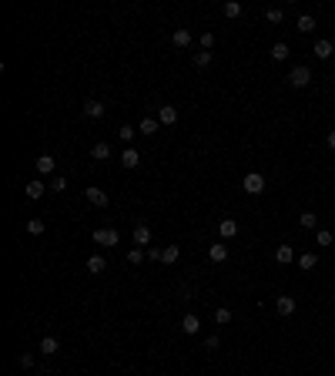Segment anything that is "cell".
Here are the masks:
<instances>
[{"label": "cell", "instance_id": "cell-20", "mask_svg": "<svg viewBox=\"0 0 335 376\" xmlns=\"http://www.w3.org/2000/svg\"><path fill=\"white\" fill-rule=\"evenodd\" d=\"M158 124H161V121H154L151 114H148V118H141V124H137V131H141V135H154V131H158Z\"/></svg>", "mask_w": 335, "mask_h": 376}, {"label": "cell", "instance_id": "cell-3", "mask_svg": "<svg viewBox=\"0 0 335 376\" xmlns=\"http://www.w3.org/2000/svg\"><path fill=\"white\" fill-rule=\"evenodd\" d=\"M91 239H94L97 245L111 248V245H118V242H121V235H118V229H94V235H91Z\"/></svg>", "mask_w": 335, "mask_h": 376}, {"label": "cell", "instance_id": "cell-12", "mask_svg": "<svg viewBox=\"0 0 335 376\" xmlns=\"http://www.w3.org/2000/svg\"><path fill=\"white\" fill-rule=\"evenodd\" d=\"M332 40L328 37H322V40H315V57H319V61H328V57H332Z\"/></svg>", "mask_w": 335, "mask_h": 376}, {"label": "cell", "instance_id": "cell-10", "mask_svg": "<svg viewBox=\"0 0 335 376\" xmlns=\"http://www.w3.org/2000/svg\"><path fill=\"white\" fill-rule=\"evenodd\" d=\"M171 40H175V47H191V44H194L191 31H184V27H178V31L171 34Z\"/></svg>", "mask_w": 335, "mask_h": 376}, {"label": "cell", "instance_id": "cell-31", "mask_svg": "<svg viewBox=\"0 0 335 376\" xmlns=\"http://www.w3.org/2000/svg\"><path fill=\"white\" fill-rule=\"evenodd\" d=\"M298 225H302V229H315V212H302V215H298Z\"/></svg>", "mask_w": 335, "mask_h": 376}, {"label": "cell", "instance_id": "cell-5", "mask_svg": "<svg viewBox=\"0 0 335 376\" xmlns=\"http://www.w3.org/2000/svg\"><path fill=\"white\" fill-rule=\"evenodd\" d=\"M275 309H278V316H295L298 303L292 296H278V299H275Z\"/></svg>", "mask_w": 335, "mask_h": 376}, {"label": "cell", "instance_id": "cell-17", "mask_svg": "<svg viewBox=\"0 0 335 376\" xmlns=\"http://www.w3.org/2000/svg\"><path fill=\"white\" fill-rule=\"evenodd\" d=\"M34 165H37V171H40V175H50V171L57 168V161L50 158V155H40V158L34 161Z\"/></svg>", "mask_w": 335, "mask_h": 376}, {"label": "cell", "instance_id": "cell-36", "mask_svg": "<svg viewBox=\"0 0 335 376\" xmlns=\"http://www.w3.org/2000/svg\"><path fill=\"white\" fill-rule=\"evenodd\" d=\"M118 135H121V138H124V141H131V138H134V135H137V131H134V128H131V124H121V131H118Z\"/></svg>", "mask_w": 335, "mask_h": 376}, {"label": "cell", "instance_id": "cell-13", "mask_svg": "<svg viewBox=\"0 0 335 376\" xmlns=\"http://www.w3.org/2000/svg\"><path fill=\"white\" fill-rule=\"evenodd\" d=\"M218 232H221V239H232V235H238V222H235V218H221V222H218Z\"/></svg>", "mask_w": 335, "mask_h": 376}, {"label": "cell", "instance_id": "cell-4", "mask_svg": "<svg viewBox=\"0 0 335 376\" xmlns=\"http://www.w3.org/2000/svg\"><path fill=\"white\" fill-rule=\"evenodd\" d=\"M131 242H134V248H144L148 242H151V229H148V225H134V232H131Z\"/></svg>", "mask_w": 335, "mask_h": 376}, {"label": "cell", "instance_id": "cell-29", "mask_svg": "<svg viewBox=\"0 0 335 376\" xmlns=\"http://www.w3.org/2000/svg\"><path fill=\"white\" fill-rule=\"evenodd\" d=\"M50 192H54V195L67 192V178H64V175H54V182H50Z\"/></svg>", "mask_w": 335, "mask_h": 376}, {"label": "cell", "instance_id": "cell-22", "mask_svg": "<svg viewBox=\"0 0 335 376\" xmlns=\"http://www.w3.org/2000/svg\"><path fill=\"white\" fill-rule=\"evenodd\" d=\"M285 57H288V44H285V40L271 44V61H285Z\"/></svg>", "mask_w": 335, "mask_h": 376}, {"label": "cell", "instance_id": "cell-1", "mask_svg": "<svg viewBox=\"0 0 335 376\" xmlns=\"http://www.w3.org/2000/svg\"><path fill=\"white\" fill-rule=\"evenodd\" d=\"M288 84H292V88H309V84H312V71L305 64L292 67V71H288Z\"/></svg>", "mask_w": 335, "mask_h": 376}, {"label": "cell", "instance_id": "cell-14", "mask_svg": "<svg viewBox=\"0 0 335 376\" xmlns=\"http://www.w3.org/2000/svg\"><path fill=\"white\" fill-rule=\"evenodd\" d=\"M24 192H27V198H40V195L50 192V188H47L44 182H37V178H34V182H27V185H24Z\"/></svg>", "mask_w": 335, "mask_h": 376}, {"label": "cell", "instance_id": "cell-9", "mask_svg": "<svg viewBox=\"0 0 335 376\" xmlns=\"http://www.w3.org/2000/svg\"><path fill=\"white\" fill-rule=\"evenodd\" d=\"M84 198H88L91 205H97V208L107 205V192H101V188H84Z\"/></svg>", "mask_w": 335, "mask_h": 376}, {"label": "cell", "instance_id": "cell-19", "mask_svg": "<svg viewBox=\"0 0 335 376\" xmlns=\"http://www.w3.org/2000/svg\"><path fill=\"white\" fill-rule=\"evenodd\" d=\"M57 349H61V343H57V336H44V339H40V353H47V356H54Z\"/></svg>", "mask_w": 335, "mask_h": 376}, {"label": "cell", "instance_id": "cell-37", "mask_svg": "<svg viewBox=\"0 0 335 376\" xmlns=\"http://www.w3.org/2000/svg\"><path fill=\"white\" fill-rule=\"evenodd\" d=\"M218 346H221V339H218V336H208L205 339V349H218Z\"/></svg>", "mask_w": 335, "mask_h": 376}, {"label": "cell", "instance_id": "cell-8", "mask_svg": "<svg viewBox=\"0 0 335 376\" xmlns=\"http://www.w3.org/2000/svg\"><path fill=\"white\" fill-rule=\"evenodd\" d=\"M84 114H88V118H104V114H107V108H104L101 101H94V97H91V101H84Z\"/></svg>", "mask_w": 335, "mask_h": 376}, {"label": "cell", "instance_id": "cell-39", "mask_svg": "<svg viewBox=\"0 0 335 376\" xmlns=\"http://www.w3.org/2000/svg\"><path fill=\"white\" fill-rule=\"evenodd\" d=\"M325 144H328V148L335 152V131H328V135H325Z\"/></svg>", "mask_w": 335, "mask_h": 376}, {"label": "cell", "instance_id": "cell-38", "mask_svg": "<svg viewBox=\"0 0 335 376\" xmlns=\"http://www.w3.org/2000/svg\"><path fill=\"white\" fill-rule=\"evenodd\" d=\"M20 366H24V369L34 366V356H31V353H24V356H20Z\"/></svg>", "mask_w": 335, "mask_h": 376}, {"label": "cell", "instance_id": "cell-2", "mask_svg": "<svg viewBox=\"0 0 335 376\" xmlns=\"http://www.w3.org/2000/svg\"><path fill=\"white\" fill-rule=\"evenodd\" d=\"M241 188H245L248 195H262L265 192V175L262 171H248L245 182H241Z\"/></svg>", "mask_w": 335, "mask_h": 376}, {"label": "cell", "instance_id": "cell-7", "mask_svg": "<svg viewBox=\"0 0 335 376\" xmlns=\"http://www.w3.org/2000/svg\"><path fill=\"white\" fill-rule=\"evenodd\" d=\"M181 329L188 333V336H194V333L201 329V319L194 316V312H184V316H181Z\"/></svg>", "mask_w": 335, "mask_h": 376}, {"label": "cell", "instance_id": "cell-15", "mask_svg": "<svg viewBox=\"0 0 335 376\" xmlns=\"http://www.w3.org/2000/svg\"><path fill=\"white\" fill-rule=\"evenodd\" d=\"M208 259H211V262H225V259H228V245H225V242H215V245L208 248Z\"/></svg>", "mask_w": 335, "mask_h": 376}, {"label": "cell", "instance_id": "cell-30", "mask_svg": "<svg viewBox=\"0 0 335 376\" xmlns=\"http://www.w3.org/2000/svg\"><path fill=\"white\" fill-rule=\"evenodd\" d=\"M211 64V51H198L194 54V67H208Z\"/></svg>", "mask_w": 335, "mask_h": 376}, {"label": "cell", "instance_id": "cell-32", "mask_svg": "<svg viewBox=\"0 0 335 376\" xmlns=\"http://www.w3.org/2000/svg\"><path fill=\"white\" fill-rule=\"evenodd\" d=\"M128 262L131 265H141L144 262V248H131V252H128Z\"/></svg>", "mask_w": 335, "mask_h": 376}, {"label": "cell", "instance_id": "cell-24", "mask_svg": "<svg viewBox=\"0 0 335 376\" xmlns=\"http://www.w3.org/2000/svg\"><path fill=\"white\" fill-rule=\"evenodd\" d=\"M298 31H302V34H312V31H315V17H312V14H302V17H298Z\"/></svg>", "mask_w": 335, "mask_h": 376}, {"label": "cell", "instance_id": "cell-23", "mask_svg": "<svg viewBox=\"0 0 335 376\" xmlns=\"http://www.w3.org/2000/svg\"><path fill=\"white\" fill-rule=\"evenodd\" d=\"M91 155H94L97 161H107V158H111V148H107V144H104V141H97L94 148H91Z\"/></svg>", "mask_w": 335, "mask_h": 376}, {"label": "cell", "instance_id": "cell-27", "mask_svg": "<svg viewBox=\"0 0 335 376\" xmlns=\"http://www.w3.org/2000/svg\"><path fill=\"white\" fill-rule=\"evenodd\" d=\"M282 17H285L282 7H268V10H265V20H268V24H282Z\"/></svg>", "mask_w": 335, "mask_h": 376}, {"label": "cell", "instance_id": "cell-34", "mask_svg": "<svg viewBox=\"0 0 335 376\" xmlns=\"http://www.w3.org/2000/svg\"><path fill=\"white\" fill-rule=\"evenodd\" d=\"M315 242H319L322 248H328V245H332V232H325V229H322V232L315 235Z\"/></svg>", "mask_w": 335, "mask_h": 376}, {"label": "cell", "instance_id": "cell-18", "mask_svg": "<svg viewBox=\"0 0 335 376\" xmlns=\"http://www.w3.org/2000/svg\"><path fill=\"white\" fill-rule=\"evenodd\" d=\"M178 256H181V248H178V245H164V248H161V262H164V265L178 262Z\"/></svg>", "mask_w": 335, "mask_h": 376}, {"label": "cell", "instance_id": "cell-28", "mask_svg": "<svg viewBox=\"0 0 335 376\" xmlns=\"http://www.w3.org/2000/svg\"><path fill=\"white\" fill-rule=\"evenodd\" d=\"M215 322H218V326H228V322H232V309L218 306V309H215Z\"/></svg>", "mask_w": 335, "mask_h": 376}, {"label": "cell", "instance_id": "cell-6", "mask_svg": "<svg viewBox=\"0 0 335 376\" xmlns=\"http://www.w3.org/2000/svg\"><path fill=\"white\" fill-rule=\"evenodd\" d=\"M158 121H161V124H175V121H178V108H175V104H161V108H158Z\"/></svg>", "mask_w": 335, "mask_h": 376}, {"label": "cell", "instance_id": "cell-21", "mask_svg": "<svg viewBox=\"0 0 335 376\" xmlns=\"http://www.w3.org/2000/svg\"><path fill=\"white\" fill-rule=\"evenodd\" d=\"M104 269H107V262H104V259H101V256H91V259H88V272H94V275H101V272H104Z\"/></svg>", "mask_w": 335, "mask_h": 376}, {"label": "cell", "instance_id": "cell-33", "mask_svg": "<svg viewBox=\"0 0 335 376\" xmlns=\"http://www.w3.org/2000/svg\"><path fill=\"white\" fill-rule=\"evenodd\" d=\"M211 47H215V34L205 31V34H201V51H211Z\"/></svg>", "mask_w": 335, "mask_h": 376}, {"label": "cell", "instance_id": "cell-25", "mask_svg": "<svg viewBox=\"0 0 335 376\" xmlns=\"http://www.w3.org/2000/svg\"><path fill=\"white\" fill-rule=\"evenodd\" d=\"M221 14H225V17H232V20H235V17H241V4H238V0H228V4L221 7Z\"/></svg>", "mask_w": 335, "mask_h": 376}, {"label": "cell", "instance_id": "cell-11", "mask_svg": "<svg viewBox=\"0 0 335 376\" xmlns=\"http://www.w3.org/2000/svg\"><path fill=\"white\" fill-rule=\"evenodd\" d=\"M292 259H295V248L288 245V242H285V245H278V248H275V262H282V265H292Z\"/></svg>", "mask_w": 335, "mask_h": 376}, {"label": "cell", "instance_id": "cell-16", "mask_svg": "<svg viewBox=\"0 0 335 376\" xmlns=\"http://www.w3.org/2000/svg\"><path fill=\"white\" fill-rule=\"evenodd\" d=\"M121 165H124V168H137V165H141V155H137L134 148H124V155H121Z\"/></svg>", "mask_w": 335, "mask_h": 376}, {"label": "cell", "instance_id": "cell-35", "mask_svg": "<svg viewBox=\"0 0 335 376\" xmlns=\"http://www.w3.org/2000/svg\"><path fill=\"white\" fill-rule=\"evenodd\" d=\"M298 265H302V269H315V256H312V252H305V256L298 259Z\"/></svg>", "mask_w": 335, "mask_h": 376}, {"label": "cell", "instance_id": "cell-26", "mask_svg": "<svg viewBox=\"0 0 335 376\" xmlns=\"http://www.w3.org/2000/svg\"><path fill=\"white\" fill-rule=\"evenodd\" d=\"M27 232H31V235H44V232H47L44 218H31V222H27Z\"/></svg>", "mask_w": 335, "mask_h": 376}]
</instances>
